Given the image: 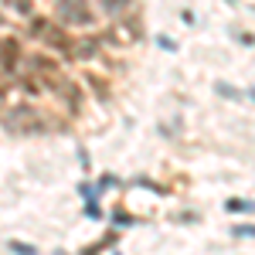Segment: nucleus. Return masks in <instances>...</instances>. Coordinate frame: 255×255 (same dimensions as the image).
Returning <instances> with one entry per match:
<instances>
[{
  "label": "nucleus",
  "instance_id": "6e6552de",
  "mask_svg": "<svg viewBox=\"0 0 255 255\" xmlns=\"http://www.w3.org/2000/svg\"><path fill=\"white\" fill-rule=\"evenodd\" d=\"M228 211H249V204L245 201H228Z\"/></svg>",
  "mask_w": 255,
  "mask_h": 255
},
{
  "label": "nucleus",
  "instance_id": "7ed1b4c3",
  "mask_svg": "<svg viewBox=\"0 0 255 255\" xmlns=\"http://www.w3.org/2000/svg\"><path fill=\"white\" fill-rule=\"evenodd\" d=\"M0 65L3 68H14L17 65V41L14 38H0Z\"/></svg>",
  "mask_w": 255,
  "mask_h": 255
},
{
  "label": "nucleus",
  "instance_id": "f257e3e1",
  "mask_svg": "<svg viewBox=\"0 0 255 255\" xmlns=\"http://www.w3.org/2000/svg\"><path fill=\"white\" fill-rule=\"evenodd\" d=\"M3 126H7V133H14V136H34V133L44 129V119H41V113L31 109V106H14V109H7Z\"/></svg>",
  "mask_w": 255,
  "mask_h": 255
},
{
  "label": "nucleus",
  "instance_id": "f03ea898",
  "mask_svg": "<svg viewBox=\"0 0 255 255\" xmlns=\"http://www.w3.org/2000/svg\"><path fill=\"white\" fill-rule=\"evenodd\" d=\"M58 17L65 24H75V27H89L92 24V10H89V3L85 0H58Z\"/></svg>",
  "mask_w": 255,
  "mask_h": 255
},
{
  "label": "nucleus",
  "instance_id": "20e7f679",
  "mask_svg": "<svg viewBox=\"0 0 255 255\" xmlns=\"http://www.w3.org/2000/svg\"><path fill=\"white\" fill-rule=\"evenodd\" d=\"M58 92L65 96V102H68V109H72V113H79V109H82V92L72 85V82H61Z\"/></svg>",
  "mask_w": 255,
  "mask_h": 255
},
{
  "label": "nucleus",
  "instance_id": "39448f33",
  "mask_svg": "<svg viewBox=\"0 0 255 255\" xmlns=\"http://www.w3.org/2000/svg\"><path fill=\"white\" fill-rule=\"evenodd\" d=\"M96 41H75V44H68V51H72V58H92L96 55Z\"/></svg>",
  "mask_w": 255,
  "mask_h": 255
},
{
  "label": "nucleus",
  "instance_id": "0eeeda50",
  "mask_svg": "<svg viewBox=\"0 0 255 255\" xmlns=\"http://www.w3.org/2000/svg\"><path fill=\"white\" fill-rule=\"evenodd\" d=\"M7 3H10V7H17V10H24V14L31 10V0H7Z\"/></svg>",
  "mask_w": 255,
  "mask_h": 255
},
{
  "label": "nucleus",
  "instance_id": "1a4fd4ad",
  "mask_svg": "<svg viewBox=\"0 0 255 255\" xmlns=\"http://www.w3.org/2000/svg\"><path fill=\"white\" fill-rule=\"evenodd\" d=\"M14 245V252H24V255H34V249H27V245H20V242H10Z\"/></svg>",
  "mask_w": 255,
  "mask_h": 255
},
{
  "label": "nucleus",
  "instance_id": "423d86ee",
  "mask_svg": "<svg viewBox=\"0 0 255 255\" xmlns=\"http://www.w3.org/2000/svg\"><path fill=\"white\" fill-rule=\"evenodd\" d=\"M129 7V0H102V10L106 14H123Z\"/></svg>",
  "mask_w": 255,
  "mask_h": 255
}]
</instances>
